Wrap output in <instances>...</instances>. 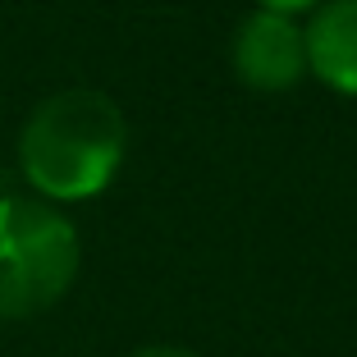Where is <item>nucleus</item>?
I'll list each match as a JSON object with an SVG mask.
<instances>
[{
  "label": "nucleus",
  "mask_w": 357,
  "mask_h": 357,
  "mask_svg": "<svg viewBox=\"0 0 357 357\" xmlns=\"http://www.w3.org/2000/svg\"><path fill=\"white\" fill-rule=\"evenodd\" d=\"M321 0H257V10H275V14H298V10H316Z\"/></svg>",
  "instance_id": "423d86ee"
},
{
  "label": "nucleus",
  "mask_w": 357,
  "mask_h": 357,
  "mask_svg": "<svg viewBox=\"0 0 357 357\" xmlns=\"http://www.w3.org/2000/svg\"><path fill=\"white\" fill-rule=\"evenodd\" d=\"M303 42L307 74L339 96H357V0H321Z\"/></svg>",
  "instance_id": "20e7f679"
},
{
  "label": "nucleus",
  "mask_w": 357,
  "mask_h": 357,
  "mask_svg": "<svg viewBox=\"0 0 357 357\" xmlns=\"http://www.w3.org/2000/svg\"><path fill=\"white\" fill-rule=\"evenodd\" d=\"M124 357H197V353H192V348H178V344H142Z\"/></svg>",
  "instance_id": "39448f33"
},
{
  "label": "nucleus",
  "mask_w": 357,
  "mask_h": 357,
  "mask_svg": "<svg viewBox=\"0 0 357 357\" xmlns=\"http://www.w3.org/2000/svg\"><path fill=\"white\" fill-rule=\"evenodd\" d=\"M83 271V234L69 211L23 192H0V326L37 321L69 298Z\"/></svg>",
  "instance_id": "f03ea898"
},
{
  "label": "nucleus",
  "mask_w": 357,
  "mask_h": 357,
  "mask_svg": "<svg viewBox=\"0 0 357 357\" xmlns=\"http://www.w3.org/2000/svg\"><path fill=\"white\" fill-rule=\"evenodd\" d=\"M128 156V119L101 87H60L19 124L14 165L32 197L55 206L101 197Z\"/></svg>",
  "instance_id": "f257e3e1"
},
{
  "label": "nucleus",
  "mask_w": 357,
  "mask_h": 357,
  "mask_svg": "<svg viewBox=\"0 0 357 357\" xmlns=\"http://www.w3.org/2000/svg\"><path fill=\"white\" fill-rule=\"evenodd\" d=\"M234 74L257 92H289L307 78V42L303 23H294V14L275 10H252L238 23L229 46Z\"/></svg>",
  "instance_id": "7ed1b4c3"
}]
</instances>
